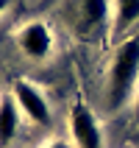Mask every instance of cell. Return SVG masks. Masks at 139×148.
Returning a JSON list of instances; mask_svg holds the SVG:
<instances>
[{"label": "cell", "mask_w": 139, "mask_h": 148, "mask_svg": "<svg viewBox=\"0 0 139 148\" xmlns=\"http://www.w3.org/2000/svg\"><path fill=\"white\" fill-rule=\"evenodd\" d=\"M139 81V36L123 42L108 64V87H106V109L120 112L131 101L134 87Z\"/></svg>", "instance_id": "1"}, {"label": "cell", "mask_w": 139, "mask_h": 148, "mask_svg": "<svg viewBox=\"0 0 139 148\" xmlns=\"http://www.w3.org/2000/svg\"><path fill=\"white\" fill-rule=\"evenodd\" d=\"M108 20V0H81V23L95 28Z\"/></svg>", "instance_id": "6"}, {"label": "cell", "mask_w": 139, "mask_h": 148, "mask_svg": "<svg viewBox=\"0 0 139 148\" xmlns=\"http://www.w3.org/2000/svg\"><path fill=\"white\" fill-rule=\"evenodd\" d=\"M136 120H139V106H136Z\"/></svg>", "instance_id": "11"}, {"label": "cell", "mask_w": 139, "mask_h": 148, "mask_svg": "<svg viewBox=\"0 0 139 148\" xmlns=\"http://www.w3.org/2000/svg\"><path fill=\"white\" fill-rule=\"evenodd\" d=\"M117 8V28H128L139 20V0H114Z\"/></svg>", "instance_id": "7"}, {"label": "cell", "mask_w": 139, "mask_h": 148, "mask_svg": "<svg viewBox=\"0 0 139 148\" xmlns=\"http://www.w3.org/2000/svg\"><path fill=\"white\" fill-rule=\"evenodd\" d=\"M20 106L14 95H0V145H8L20 129Z\"/></svg>", "instance_id": "5"}, {"label": "cell", "mask_w": 139, "mask_h": 148, "mask_svg": "<svg viewBox=\"0 0 139 148\" xmlns=\"http://www.w3.org/2000/svg\"><path fill=\"white\" fill-rule=\"evenodd\" d=\"M17 42H20L22 53L31 59H47L50 50H53V34H50V28L45 23L25 25L22 31L17 34Z\"/></svg>", "instance_id": "4"}, {"label": "cell", "mask_w": 139, "mask_h": 148, "mask_svg": "<svg viewBox=\"0 0 139 148\" xmlns=\"http://www.w3.org/2000/svg\"><path fill=\"white\" fill-rule=\"evenodd\" d=\"M11 95H14L20 112H22L31 123H36V126H50V120H53V117H50V106H47V101H45V95H42L31 81H22V78L14 81Z\"/></svg>", "instance_id": "2"}, {"label": "cell", "mask_w": 139, "mask_h": 148, "mask_svg": "<svg viewBox=\"0 0 139 148\" xmlns=\"http://www.w3.org/2000/svg\"><path fill=\"white\" fill-rule=\"evenodd\" d=\"M70 132L78 148H103V134L100 126L92 115V109L86 103H75L73 115H70Z\"/></svg>", "instance_id": "3"}, {"label": "cell", "mask_w": 139, "mask_h": 148, "mask_svg": "<svg viewBox=\"0 0 139 148\" xmlns=\"http://www.w3.org/2000/svg\"><path fill=\"white\" fill-rule=\"evenodd\" d=\"M47 148H67V145H64V143H50Z\"/></svg>", "instance_id": "8"}, {"label": "cell", "mask_w": 139, "mask_h": 148, "mask_svg": "<svg viewBox=\"0 0 139 148\" xmlns=\"http://www.w3.org/2000/svg\"><path fill=\"white\" fill-rule=\"evenodd\" d=\"M134 145H139V132H134Z\"/></svg>", "instance_id": "10"}, {"label": "cell", "mask_w": 139, "mask_h": 148, "mask_svg": "<svg viewBox=\"0 0 139 148\" xmlns=\"http://www.w3.org/2000/svg\"><path fill=\"white\" fill-rule=\"evenodd\" d=\"M6 6H8V0H0V14L6 11Z\"/></svg>", "instance_id": "9"}]
</instances>
